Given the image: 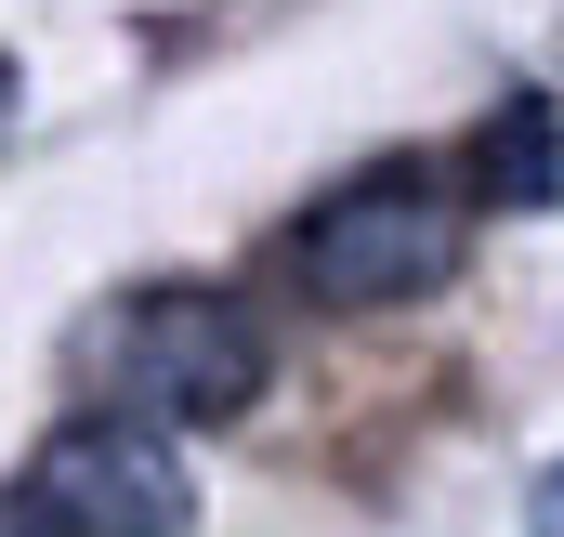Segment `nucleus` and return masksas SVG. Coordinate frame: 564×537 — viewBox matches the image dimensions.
<instances>
[{
    "mask_svg": "<svg viewBox=\"0 0 564 537\" xmlns=\"http://www.w3.org/2000/svg\"><path fill=\"white\" fill-rule=\"evenodd\" d=\"M525 537H564V459H539V485H525Z\"/></svg>",
    "mask_w": 564,
    "mask_h": 537,
    "instance_id": "39448f33",
    "label": "nucleus"
},
{
    "mask_svg": "<svg viewBox=\"0 0 564 537\" xmlns=\"http://www.w3.org/2000/svg\"><path fill=\"white\" fill-rule=\"evenodd\" d=\"M0 537H197V472L171 432L79 406L0 498Z\"/></svg>",
    "mask_w": 564,
    "mask_h": 537,
    "instance_id": "7ed1b4c3",
    "label": "nucleus"
},
{
    "mask_svg": "<svg viewBox=\"0 0 564 537\" xmlns=\"http://www.w3.org/2000/svg\"><path fill=\"white\" fill-rule=\"evenodd\" d=\"M93 381H106V419H144V432H210L263 394V341L224 288H144L93 328Z\"/></svg>",
    "mask_w": 564,
    "mask_h": 537,
    "instance_id": "f257e3e1",
    "label": "nucleus"
},
{
    "mask_svg": "<svg viewBox=\"0 0 564 537\" xmlns=\"http://www.w3.org/2000/svg\"><path fill=\"white\" fill-rule=\"evenodd\" d=\"M289 275L328 302V315H394V302H421L459 275V197L433 184V171H355L341 197H315L302 210V237H289Z\"/></svg>",
    "mask_w": 564,
    "mask_h": 537,
    "instance_id": "f03ea898",
    "label": "nucleus"
},
{
    "mask_svg": "<svg viewBox=\"0 0 564 537\" xmlns=\"http://www.w3.org/2000/svg\"><path fill=\"white\" fill-rule=\"evenodd\" d=\"M459 197H473V210H552L564 197V119H552V92H499V106H486V132L459 144Z\"/></svg>",
    "mask_w": 564,
    "mask_h": 537,
    "instance_id": "20e7f679",
    "label": "nucleus"
}]
</instances>
